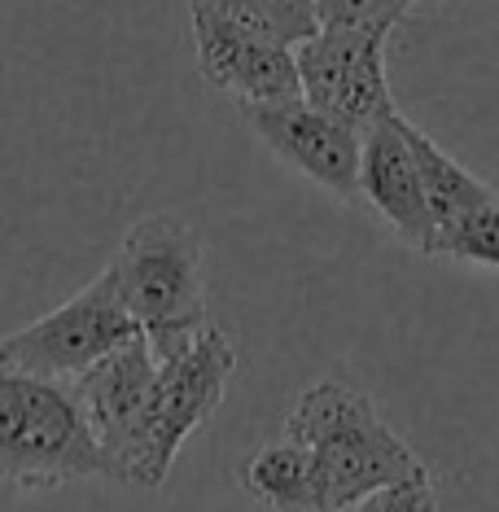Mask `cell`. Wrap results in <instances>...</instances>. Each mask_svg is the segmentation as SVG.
Masks as SVG:
<instances>
[{"label": "cell", "instance_id": "7a4b0ae2", "mask_svg": "<svg viewBox=\"0 0 499 512\" xmlns=\"http://www.w3.org/2000/svg\"><path fill=\"white\" fill-rule=\"evenodd\" d=\"M106 272L158 359L184 351L211 324L206 250L180 215L158 211L132 224Z\"/></svg>", "mask_w": 499, "mask_h": 512}, {"label": "cell", "instance_id": "8fae6325", "mask_svg": "<svg viewBox=\"0 0 499 512\" xmlns=\"http://www.w3.org/2000/svg\"><path fill=\"white\" fill-rule=\"evenodd\" d=\"M237 482L272 512H316V464L298 438H272L237 464Z\"/></svg>", "mask_w": 499, "mask_h": 512}, {"label": "cell", "instance_id": "8992f818", "mask_svg": "<svg viewBox=\"0 0 499 512\" xmlns=\"http://www.w3.org/2000/svg\"><path fill=\"white\" fill-rule=\"evenodd\" d=\"M386 40L390 31L381 27H320L294 49L303 97L355 132L386 123L399 110L390 97Z\"/></svg>", "mask_w": 499, "mask_h": 512}, {"label": "cell", "instance_id": "9c48e42d", "mask_svg": "<svg viewBox=\"0 0 499 512\" xmlns=\"http://www.w3.org/2000/svg\"><path fill=\"white\" fill-rule=\"evenodd\" d=\"M359 202H368L386 219L390 232L412 246L416 254H438V219L429 211L421 167L412 158V145L399 127V110L386 123L368 127L359 149Z\"/></svg>", "mask_w": 499, "mask_h": 512}, {"label": "cell", "instance_id": "2e32d148", "mask_svg": "<svg viewBox=\"0 0 499 512\" xmlns=\"http://www.w3.org/2000/svg\"><path fill=\"white\" fill-rule=\"evenodd\" d=\"M342 512H438V491L429 482V469H421V473L403 477V482H390L373 495L355 499Z\"/></svg>", "mask_w": 499, "mask_h": 512}, {"label": "cell", "instance_id": "9a60e30c", "mask_svg": "<svg viewBox=\"0 0 499 512\" xmlns=\"http://www.w3.org/2000/svg\"><path fill=\"white\" fill-rule=\"evenodd\" d=\"M421 0H316L320 27H381L394 31Z\"/></svg>", "mask_w": 499, "mask_h": 512}, {"label": "cell", "instance_id": "7c38bea8", "mask_svg": "<svg viewBox=\"0 0 499 512\" xmlns=\"http://www.w3.org/2000/svg\"><path fill=\"white\" fill-rule=\"evenodd\" d=\"M399 127H403V136H408V145H412L416 167H421L425 197H429V211H434V219H438V232H443L447 224H456L460 215H469L473 206H482L486 197L495 193L491 184L478 180L469 167H460V162L451 158L434 136H425L412 119H403L399 114Z\"/></svg>", "mask_w": 499, "mask_h": 512}, {"label": "cell", "instance_id": "5bb4252c", "mask_svg": "<svg viewBox=\"0 0 499 512\" xmlns=\"http://www.w3.org/2000/svg\"><path fill=\"white\" fill-rule=\"evenodd\" d=\"M438 254L499 272V193H491L482 206H473L469 215H460L456 224L438 232Z\"/></svg>", "mask_w": 499, "mask_h": 512}, {"label": "cell", "instance_id": "ba28073f", "mask_svg": "<svg viewBox=\"0 0 499 512\" xmlns=\"http://www.w3.org/2000/svg\"><path fill=\"white\" fill-rule=\"evenodd\" d=\"M193 9V44H197V71L219 92H228L237 106L246 101H285L303 97L298 84L294 49L276 44L246 22L215 5V0H189Z\"/></svg>", "mask_w": 499, "mask_h": 512}, {"label": "cell", "instance_id": "5b68a950", "mask_svg": "<svg viewBox=\"0 0 499 512\" xmlns=\"http://www.w3.org/2000/svg\"><path fill=\"white\" fill-rule=\"evenodd\" d=\"M136 333L141 329L127 316L110 272H101L84 294L53 307L49 316H40L27 329L0 337V368L36 372L49 381H75L84 368H92L101 355L119 351Z\"/></svg>", "mask_w": 499, "mask_h": 512}, {"label": "cell", "instance_id": "4fadbf2b", "mask_svg": "<svg viewBox=\"0 0 499 512\" xmlns=\"http://www.w3.org/2000/svg\"><path fill=\"white\" fill-rule=\"evenodd\" d=\"M215 5L237 22H246L250 31L285 44V49H298L320 31L316 0H215Z\"/></svg>", "mask_w": 499, "mask_h": 512}, {"label": "cell", "instance_id": "6da1fadb", "mask_svg": "<svg viewBox=\"0 0 499 512\" xmlns=\"http://www.w3.org/2000/svg\"><path fill=\"white\" fill-rule=\"evenodd\" d=\"M316 464V512H342L355 499L421 473L425 460L386 425L377 403L346 381H316L285 416Z\"/></svg>", "mask_w": 499, "mask_h": 512}, {"label": "cell", "instance_id": "3957f363", "mask_svg": "<svg viewBox=\"0 0 499 512\" xmlns=\"http://www.w3.org/2000/svg\"><path fill=\"white\" fill-rule=\"evenodd\" d=\"M75 477L114 482L71 381L0 368V482L18 491H53Z\"/></svg>", "mask_w": 499, "mask_h": 512}, {"label": "cell", "instance_id": "52a82bcc", "mask_svg": "<svg viewBox=\"0 0 499 512\" xmlns=\"http://www.w3.org/2000/svg\"><path fill=\"white\" fill-rule=\"evenodd\" d=\"M237 110L250 132L285 167H294L298 176H307L311 184H320L324 193L342 197V202H359V149H364V132L316 110L307 97L246 101Z\"/></svg>", "mask_w": 499, "mask_h": 512}, {"label": "cell", "instance_id": "30bf717a", "mask_svg": "<svg viewBox=\"0 0 499 512\" xmlns=\"http://www.w3.org/2000/svg\"><path fill=\"white\" fill-rule=\"evenodd\" d=\"M154 372H158V355L149 346L145 333H136L132 342H123L119 351L101 355L92 368H84L71 381L79 407H84L92 434H97L101 451H106L114 482H123L127 456H132V438L136 425H141L149 386H154Z\"/></svg>", "mask_w": 499, "mask_h": 512}, {"label": "cell", "instance_id": "277c9868", "mask_svg": "<svg viewBox=\"0 0 499 512\" xmlns=\"http://www.w3.org/2000/svg\"><path fill=\"white\" fill-rule=\"evenodd\" d=\"M232 368H237V346L228 342L219 324H206L184 351L158 359L123 482L145 486V491H158L167 482L171 464H176L184 442L193 438V429L219 412Z\"/></svg>", "mask_w": 499, "mask_h": 512}]
</instances>
